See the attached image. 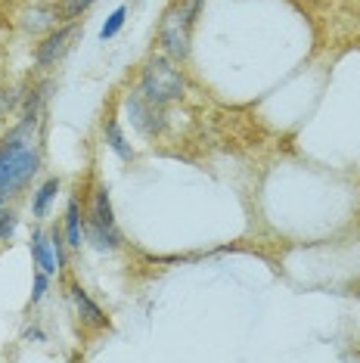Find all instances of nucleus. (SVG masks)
Segmentation results:
<instances>
[{"mask_svg": "<svg viewBox=\"0 0 360 363\" xmlns=\"http://www.w3.org/2000/svg\"><path fill=\"white\" fill-rule=\"evenodd\" d=\"M31 128H35V118H26V125L16 128L6 137V143L0 146V193L4 196L26 184L40 164V152L35 140H31Z\"/></svg>", "mask_w": 360, "mask_h": 363, "instance_id": "1", "label": "nucleus"}, {"mask_svg": "<svg viewBox=\"0 0 360 363\" xmlns=\"http://www.w3.org/2000/svg\"><path fill=\"white\" fill-rule=\"evenodd\" d=\"M186 81L180 75V69H174V62L165 60V56H152L146 62L143 75H140V94L155 106H165L174 103L184 96Z\"/></svg>", "mask_w": 360, "mask_h": 363, "instance_id": "2", "label": "nucleus"}, {"mask_svg": "<svg viewBox=\"0 0 360 363\" xmlns=\"http://www.w3.org/2000/svg\"><path fill=\"white\" fill-rule=\"evenodd\" d=\"M193 19H196V16H190L184 10V4H180V0L174 6H168L165 16H162L159 40H162V47H165V53L171 56V60H186V56H190Z\"/></svg>", "mask_w": 360, "mask_h": 363, "instance_id": "3", "label": "nucleus"}, {"mask_svg": "<svg viewBox=\"0 0 360 363\" xmlns=\"http://www.w3.org/2000/svg\"><path fill=\"white\" fill-rule=\"evenodd\" d=\"M87 239L94 242V249L112 252L118 245V227H116V214H112V202L106 189H96L94 205H90V220L84 224Z\"/></svg>", "mask_w": 360, "mask_h": 363, "instance_id": "4", "label": "nucleus"}, {"mask_svg": "<svg viewBox=\"0 0 360 363\" xmlns=\"http://www.w3.org/2000/svg\"><path fill=\"white\" fill-rule=\"evenodd\" d=\"M128 112L134 128L146 137H155L159 130H165V115H162V106L150 103L143 94H130L128 96Z\"/></svg>", "mask_w": 360, "mask_h": 363, "instance_id": "5", "label": "nucleus"}, {"mask_svg": "<svg viewBox=\"0 0 360 363\" xmlns=\"http://www.w3.org/2000/svg\"><path fill=\"white\" fill-rule=\"evenodd\" d=\"M81 35V26H65V28H56L50 38L44 40V44L38 47V65L40 69H47V65H56L62 60L65 53H69L72 40Z\"/></svg>", "mask_w": 360, "mask_h": 363, "instance_id": "6", "label": "nucleus"}, {"mask_svg": "<svg viewBox=\"0 0 360 363\" xmlns=\"http://www.w3.org/2000/svg\"><path fill=\"white\" fill-rule=\"evenodd\" d=\"M31 255H35L38 270H44V274H56V270L62 267L60 255H56V249H53V239H47L40 230L31 233Z\"/></svg>", "mask_w": 360, "mask_h": 363, "instance_id": "7", "label": "nucleus"}, {"mask_svg": "<svg viewBox=\"0 0 360 363\" xmlns=\"http://www.w3.org/2000/svg\"><path fill=\"white\" fill-rule=\"evenodd\" d=\"M72 301H75V308H78V313H81V320H84V323H90V326H106L103 311L87 298V292L81 286H72Z\"/></svg>", "mask_w": 360, "mask_h": 363, "instance_id": "8", "label": "nucleus"}, {"mask_svg": "<svg viewBox=\"0 0 360 363\" xmlns=\"http://www.w3.org/2000/svg\"><path fill=\"white\" fill-rule=\"evenodd\" d=\"M65 239H69L72 249H81V242H84V220H81L78 199H72L69 211H65Z\"/></svg>", "mask_w": 360, "mask_h": 363, "instance_id": "9", "label": "nucleus"}, {"mask_svg": "<svg viewBox=\"0 0 360 363\" xmlns=\"http://www.w3.org/2000/svg\"><path fill=\"white\" fill-rule=\"evenodd\" d=\"M106 143H109V150L116 152L118 159H125V162L134 159V150L128 146V140H125V134H121V128H118L116 118L106 121Z\"/></svg>", "mask_w": 360, "mask_h": 363, "instance_id": "10", "label": "nucleus"}, {"mask_svg": "<svg viewBox=\"0 0 360 363\" xmlns=\"http://www.w3.org/2000/svg\"><path fill=\"white\" fill-rule=\"evenodd\" d=\"M56 193H60V180H56V177L47 180V184L38 189V193H35V218H44V214H47V205H50V199H53Z\"/></svg>", "mask_w": 360, "mask_h": 363, "instance_id": "11", "label": "nucleus"}, {"mask_svg": "<svg viewBox=\"0 0 360 363\" xmlns=\"http://www.w3.org/2000/svg\"><path fill=\"white\" fill-rule=\"evenodd\" d=\"M125 16H128V10H125V6H118V10H116V13H112V16H109V19H106V26L100 28V38H103V40L116 38V35H118V31H121V26H125Z\"/></svg>", "mask_w": 360, "mask_h": 363, "instance_id": "12", "label": "nucleus"}, {"mask_svg": "<svg viewBox=\"0 0 360 363\" xmlns=\"http://www.w3.org/2000/svg\"><path fill=\"white\" fill-rule=\"evenodd\" d=\"M53 22H56V13H53V10H35V13L28 16L26 26H28L31 31H38V28H50Z\"/></svg>", "mask_w": 360, "mask_h": 363, "instance_id": "13", "label": "nucleus"}, {"mask_svg": "<svg viewBox=\"0 0 360 363\" xmlns=\"http://www.w3.org/2000/svg\"><path fill=\"white\" fill-rule=\"evenodd\" d=\"M90 4H94V0H65V4H62V16H69V19H78V16L84 13Z\"/></svg>", "mask_w": 360, "mask_h": 363, "instance_id": "14", "label": "nucleus"}, {"mask_svg": "<svg viewBox=\"0 0 360 363\" xmlns=\"http://www.w3.org/2000/svg\"><path fill=\"white\" fill-rule=\"evenodd\" d=\"M13 230H16V214L13 211H0V239H6V236H13Z\"/></svg>", "mask_w": 360, "mask_h": 363, "instance_id": "15", "label": "nucleus"}, {"mask_svg": "<svg viewBox=\"0 0 360 363\" xmlns=\"http://www.w3.org/2000/svg\"><path fill=\"white\" fill-rule=\"evenodd\" d=\"M47 277H50V274H44V270H38V274H35V292H31V301H40V298H44V292H47Z\"/></svg>", "mask_w": 360, "mask_h": 363, "instance_id": "16", "label": "nucleus"}, {"mask_svg": "<svg viewBox=\"0 0 360 363\" xmlns=\"http://www.w3.org/2000/svg\"><path fill=\"white\" fill-rule=\"evenodd\" d=\"M180 4H184V10L190 16H196V13H199V6H202V0H180Z\"/></svg>", "mask_w": 360, "mask_h": 363, "instance_id": "17", "label": "nucleus"}, {"mask_svg": "<svg viewBox=\"0 0 360 363\" xmlns=\"http://www.w3.org/2000/svg\"><path fill=\"white\" fill-rule=\"evenodd\" d=\"M0 202H4V193H0Z\"/></svg>", "mask_w": 360, "mask_h": 363, "instance_id": "18", "label": "nucleus"}]
</instances>
